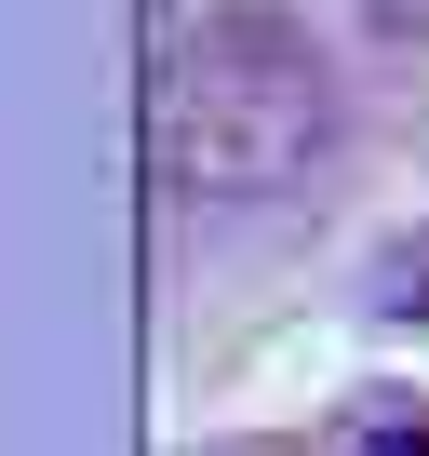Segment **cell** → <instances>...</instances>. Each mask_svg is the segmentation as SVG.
I'll return each mask as SVG.
<instances>
[{
	"label": "cell",
	"mask_w": 429,
	"mask_h": 456,
	"mask_svg": "<svg viewBox=\"0 0 429 456\" xmlns=\"http://www.w3.org/2000/svg\"><path fill=\"white\" fill-rule=\"evenodd\" d=\"M336 161V68L282 0H201L161 68V175L188 201H282Z\"/></svg>",
	"instance_id": "1"
},
{
	"label": "cell",
	"mask_w": 429,
	"mask_h": 456,
	"mask_svg": "<svg viewBox=\"0 0 429 456\" xmlns=\"http://www.w3.org/2000/svg\"><path fill=\"white\" fill-rule=\"evenodd\" d=\"M362 28L376 41H429V0H362Z\"/></svg>",
	"instance_id": "2"
}]
</instances>
